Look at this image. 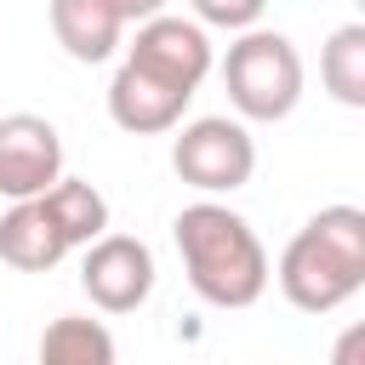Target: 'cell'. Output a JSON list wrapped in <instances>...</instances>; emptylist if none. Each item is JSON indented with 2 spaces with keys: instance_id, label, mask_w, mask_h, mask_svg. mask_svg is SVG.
I'll return each mask as SVG.
<instances>
[{
  "instance_id": "cell-13",
  "label": "cell",
  "mask_w": 365,
  "mask_h": 365,
  "mask_svg": "<svg viewBox=\"0 0 365 365\" xmlns=\"http://www.w3.org/2000/svg\"><path fill=\"white\" fill-rule=\"evenodd\" d=\"M319 80L342 108H365V23H342L319 51Z\"/></svg>"
},
{
  "instance_id": "cell-10",
  "label": "cell",
  "mask_w": 365,
  "mask_h": 365,
  "mask_svg": "<svg viewBox=\"0 0 365 365\" xmlns=\"http://www.w3.org/2000/svg\"><path fill=\"white\" fill-rule=\"evenodd\" d=\"M51 34L74 63H103L114 57L125 17L114 11V0H51Z\"/></svg>"
},
{
  "instance_id": "cell-15",
  "label": "cell",
  "mask_w": 365,
  "mask_h": 365,
  "mask_svg": "<svg viewBox=\"0 0 365 365\" xmlns=\"http://www.w3.org/2000/svg\"><path fill=\"white\" fill-rule=\"evenodd\" d=\"M331 365H365V325H348L331 348Z\"/></svg>"
},
{
  "instance_id": "cell-11",
  "label": "cell",
  "mask_w": 365,
  "mask_h": 365,
  "mask_svg": "<svg viewBox=\"0 0 365 365\" xmlns=\"http://www.w3.org/2000/svg\"><path fill=\"white\" fill-rule=\"evenodd\" d=\"M40 365H120L114 336L91 314H63L40 336Z\"/></svg>"
},
{
  "instance_id": "cell-2",
  "label": "cell",
  "mask_w": 365,
  "mask_h": 365,
  "mask_svg": "<svg viewBox=\"0 0 365 365\" xmlns=\"http://www.w3.org/2000/svg\"><path fill=\"white\" fill-rule=\"evenodd\" d=\"M279 291L302 314H331L365 285V211L359 205H325L314 211L274 268Z\"/></svg>"
},
{
  "instance_id": "cell-3",
  "label": "cell",
  "mask_w": 365,
  "mask_h": 365,
  "mask_svg": "<svg viewBox=\"0 0 365 365\" xmlns=\"http://www.w3.org/2000/svg\"><path fill=\"white\" fill-rule=\"evenodd\" d=\"M222 86L240 120H285L302 97V57L279 29H245L222 57Z\"/></svg>"
},
{
  "instance_id": "cell-14",
  "label": "cell",
  "mask_w": 365,
  "mask_h": 365,
  "mask_svg": "<svg viewBox=\"0 0 365 365\" xmlns=\"http://www.w3.org/2000/svg\"><path fill=\"white\" fill-rule=\"evenodd\" d=\"M188 6H194V23H211V29H228V34L257 29V17L268 11V0H188Z\"/></svg>"
},
{
  "instance_id": "cell-16",
  "label": "cell",
  "mask_w": 365,
  "mask_h": 365,
  "mask_svg": "<svg viewBox=\"0 0 365 365\" xmlns=\"http://www.w3.org/2000/svg\"><path fill=\"white\" fill-rule=\"evenodd\" d=\"M114 11H120L125 23H148V17L165 11V0H114Z\"/></svg>"
},
{
  "instance_id": "cell-4",
  "label": "cell",
  "mask_w": 365,
  "mask_h": 365,
  "mask_svg": "<svg viewBox=\"0 0 365 365\" xmlns=\"http://www.w3.org/2000/svg\"><path fill=\"white\" fill-rule=\"evenodd\" d=\"M171 165L188 188L200 194H234L251 182L257 171V143L240 120L228 114H205V120H188L171 143Z\"/></svg>"
},
{
  "instance_id": "cell-9",
  "label": "cell",
  "mask_w": 365,
  "mask_h": 365,
  "mask_svg": "<svg viewBox=\"0 0 365 365\" xmlns=\"http://www.w3.org/2000/svg\"><path fill=\"white\" fill-rule=\"evenodd\" d=\"M68 234L51 222V211L34 200H11V211H0V262L17 274H46L68 257Z\"/></svg>"
},
{
  "instance_id": "cell-12",
  "label": "cell",
  "mask_w": 365,
  "mask_h": 365,
  "mask_svg": "<svg viewBox=\"0 0 365 365\" xmlns=\"http://www.w3.org/2000/svg\"><path fill=\"white\" fill-rule=\"evenodd\" d=\"M40 205L51 211V222L68 234V245L80 251V245H91L97 234H108V200L86 182V177H57L46 194H40Z\"/></svg>"
},
{
  "instance_id": "cell-1",
  "label": "cell",
  "mask_w": 365,
  "mask_h": 365,
  "mask_svg": "<svg viewBox=\"0 0 365 365\" xmlns=\"http://www.w3.org/2000/svg\"><path fill=\"white\" fill-rule=\"evenodd\" d=\"M171 240H177L188 285L211 308H251L268 291V251L240 211H228L217 200H194L177 211Z\"/></svg>"
},
{
  "instance_id": "cell-7",
  "label": "cell",
  "mask_w": 365,
  "mask_h": 365,
  "mask_svg": "<svg viewBox=\"0 0 365 365\" xmlns=\"http://www.w3.org/2000/svg\"><path fill=\"white\" fill-rule=\"evenodd\" d=\"M63 177V137L40 114L0 120V200H34Z\"/></svg>"
},
{
  "instance_id": "cell-5",
  "label": "cell",
  "mask_w": 365,
  "mask_h": 365,
  "mask_svg": "<svg viewBox=\"0 0 365 365\" xmlns=\"http://www.w3.org/2000/svg\"><path fill=\"white\" fill-rule=\"evenodd\" d=\"M80 285L91 297V308L103 314H131L148 302L154 291V251L137 234H97L91 245H80Z\"/></svg>"
},
{
  "instance_id": "cell-8",
  "label": "cell",
  "mask_w": 365,
  "mask_h": 365,
  "mask_svg": "<svg viewBox=\"0 0 365 365\" xmlns=\"http://www.w3.org/2000/svg\"><path fill=\"white\" fill-rule=\"evenodd\" d=\"M188 97H194V91H177V86H165V80H154V74L120 63L114 80H108V120H114L120 131H131V137L177 131Z\"/></svg>"
},
{
  "instance_id": "cell-6",
  "label": "cell",
  "mask_w": 365,
  "mask_h": 365,
  "mask_svg": "<svg viewBox=\"0 0 365 365\" xmlns=\"http://www.w3.org/2000/svg\"><path fill=\"white\" fill-rule=\"evenodd\" d=\"M125 63L177 86V91H200V80L211 74V40H205V23H188V17H148L137 23V40L125 46Z\"/></svg>"
}]
</instances>
